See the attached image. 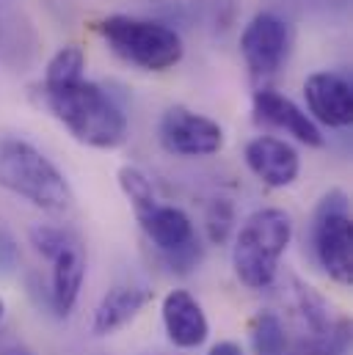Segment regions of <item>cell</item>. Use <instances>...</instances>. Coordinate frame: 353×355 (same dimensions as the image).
<instances>
[{
	"label": "cell",
	"mask_w": 353,
	"mask_h": 355,
	"mask_svg": "<svg viewBox=\"0 0 353 355\" xmlns=\"http://www.w3.org/2000/svg\"><path fill=\"white\" fill-rule=\"evenodd\" d=\"M246 166L268 187H290L301 174L298 152L276 135H260V138L249 141Z\"/></svg>",
	"instance_id": "cell-10"
},
{
	"label": "cell",
	"mask_w": 353,
	"mask_h": 355,
	"mask_svg": "<svg viewBox=\"0 0 353 355\" xmlns=\"http://www.w3.org/2000/svg\"><path fill=\"white\" fill-rule=\"evenodd\" d=\"M99 33L119 58L147 72L172 69L185 53L179 33L158 19L110 14L99 22Z\"/></svg>",
	"instance_id": "cell-4"
},
{
	"label": "cell",
	"mask_w": 353,
	"mask_h": 355,
	"mask_svg": "<svg viewBox=\"0 0 353 355\" xmlns=\"http://www.w3.org/2000/svg\"><path fill=\"white\" fill-rule=\"evenodd\" d=\"M207 355H243V347L238 342H218V345L210 347Z\"/></svg>",
	"instance_id": "cell-21"
},
{
	"label": "cell",
	"mask_w": 353,
	"mask_h": 355,
	"mask_svg": "<svg viewBox=\"0 0 353 355\" xmlns=\"http://www.w3.org/2000/svg\"><path fill=\"white\" fill-rule=\"evenodd\" d=\"M149 303V289L141 286H113L99 306L94 309L91 317V334L94 336H110L119 328H124L127 322H133L141 309Z\"/></svg>",
	"instance_id": "cell-13"
},
{
	"label": "cell",
	"mask_w": 353,
	"mask_h": 355,
	"mask_svg": "<svg viewBox=\"0 0 353 355\" xmlns=\"http://www.w3.org/2000/svg\"><path fill=\"white\" fill-rule=\"evenodd\" d=\"M287 355H351V325L337 320L326 334H306L295 347H287Z\"/></svg>",
	"instance_id": "cell-15"
},
{
	"label": "cell",
	"mask_w": 353,
	"mask_h": 355,
	"mask_svg": "<svg viewBox=\"0 0 353 355\" xmlns=\"http://www.w3.org/2000/svg\"><path fill=\"white\" fill-rule=\"evenodd\" d=\"M83 69H86V53L78 44H67V47H61L50 58V64L44 69V83L42 86H64V83L81 80Z\"/></svg>",
	"instance_id": "cell-17"
},
{
	"label": "cell",
	"mask_w": 353,
	"mask_h": 355,
	"mask_svg": "<svg viewBox=\"0 0 353 355\" xmlns=\"http://www.w3.org/2000/svg\"><path fill=\"white\" fill-rule=\"evenodd\" d=\"M290 240L293 220L284 209L268 207L246 218L232 248V265L238 278L249 289H268L279 275V262Z\"/></svg>",
	"instance_id": "cell-3"
},
{
	"label": "cell",
	"mask_w": 353,
	"mask_h": 355,
	"mask_svg": "<svg viewBox=\"0 0 353 355\" xmlns=\"http://www.w3.org/2000/svg\"><path fill=\"white\" fill-rule=\"evenodd\" d=\"M86 281V259L78 248V243H72L69 248H64L56 259H53V289H50V300L56 314L67 317L83 289Z\"/></svg>",
	"instance_id": "cell-14"
},
{
	"label": "cell",
	"mask_w": 353,
	"mask_h": 355,
	"mask_svg": "<svg viewBox=\"0 0 353 355\" xmlns=\"http://www.w3.org/2000/svg\"><path fill=\"white\" fill-rule=\"evenodd\" d=\"M0 187L53 215L72 207V187L61 168L22 138H0Z\"/></svg>",
	"instance_id": "cell-2"
},
{
	"label": "cell",
	"mask_w": 353,
	"mask_h": 355,
	"mask_svg": "<svg viewBox=\"0 0 353 355\" xmlns=\"http://www.w3.org/2000/svg\"><path fill=\"white\" fill-rule=\"evenodd\" d=\"M252 347L254 355H287L290 339L284 322L273 311H260L252 320Z\"/></svg>",
	"instance_id": "cell-16"
},
{
	"label": "cell",
	"mask_w": 353,
	"mask_h": 355,
	"mask_svg": "<svg viewBox=\"0 0 353 355\" xmlns=\"http://www.w3.org/2000/svg\"><path fill=\"white\" fill-rule=\"evenodd\" d=\"M3 311H6V306H3V297H0V320H3Z\"/></svg>",
	"instance_id": "cell-23"
},
{
	"label": "cell",
	"mask_w": 353,
	"mask_h": 355,
	"mask_svg": "<svg viewBox=\"0 0 353 355\" xmlns=\"http://www.w3.org/2000/svg\"><path fill=\"white\" fill-rule=\"evenodd\" d=\"M204 226H207V237L215 245H224L235 229V207L229 198H213V204L207 207L204 215Z\"/></svg>",
	"instance_id": "cell-20"
},
{
	"label": "cell",
	"mask_w": 353,
	"mask_h": 355,
	"mask_svg": "<svg viewBox=\"0 0 353 355\" xmlns=\"http://www.w3.org/2000/svg\"><path fill=\"white\" fill-rule=\"evenodd\" d=\"M47 110L72 132L75 141L94 149H116L127 138V116L97 83L86 78L64 86H42Z\"/></svg>",
	"instance_id": "cell-1"
},
{
	"label": "cell",
	"mask_w": 353,
	"mask_h": 355,
	"mask_svg": "<svg viewBox=\"0 0 353 355\" xmlns=\"http://www.w3.org/2000/svg\"><path fill=\"white\" fill-rule=\"evenodd\" d=\"M304 99L309 107V119L320 121L331 130L351 127L353 121V89L351 80L340 72H315L304 83Z\"/></svg>",
	"instance_id": "cell-8"
},
{
	"label": "cell",
	"mask_w": 353,
	"mask_h": 355,
	"mask_svg": "<svg viewBox=\"0 0 353 355\" xmlns=\"http://www.w3.org/2000/svg\"><path fill=\"white\" fill-rule=\"evenodd\" d=\"M240 53L252 78L265 80L276 75L290 53V25L273 11L254 14L240 33Z\"/></svg>",
	"instance_id": "cell-7"
},
{
	"label": "cell",
	"mask_w": 353,
	"mask_h": 355,
	"mask_svg": "<svg viewBox=\"0 0 353 355\" xmlns=\"http://www.w3.org/2000/svg\"><path fill=\"white\" fill-rule=\"evenodd\" d=\"M163 149L176 157H210L224 146V130L218 121L193 113L182 105H172L158 127Z\"/></svg>",
	"instance_id": "cell-6"
},
{
	"label": "cell",
	"mask_w": 353,
	"mask_h": 355,
	"mask_svg": "<svg viewBox=\"0 0 353 355\" xmlns=\"http://www.w3.org/2000/svg\"><path fill=\"white\" fill-rule=\"evenodd\" d=\"M14 254H17V251H14V243H11L8 237H0V267H3V270L14 262Z\"/></svg>",
	"instance_id": "cell-22"
},
{
	"label": "cell",
	"mask_w": 353,
	"mask_h": 355,
	"mask_svg": "<svg viewBox=\"0 0 353 355\" xmlns=\"http://www.w3.org/2000/svg\"><path fill=\"white\" fill-rule=\"evenodd\" d=\"M254 116L257 121H265L276 130H284L287 135H293L295 141L320 149L326 144L320 127L309 119V113H304L293 99H287L284 94L273 89L254 91Z\"/></svg>",
	"instance_id": "cell-9"
},
{
	"label": "cell",
	"mask_w": 353,
	"mask_h": 355,
	"mask_svg": "<svg viewBox=\"0 0 353 355\" xmlns=\"http://www.w3.org/2000/svg\"><path fill=\"white\" fill-rule=\"evenodd\" d=\"M28 237H31V245H33V248L42 254V259H47V262H53L64 248H69V245L75 243V237H72L69 232H64L61 226H50V223H36V226H31Z\"/></svg>",
	"instance_id": "cell-19"
},
{
	"label": "cell",
	"mask_w": 353,
	"mask_h": 355,
	"mask_svg": "<svg viewBox=\"0 0 353 355\" xmlns=\"http://www.w3.org/2000/svg\"><path fill=\"white\" fill-rule=\"evenodd\" d=\"M312 251L320 267L337 281L351 284L353 275V223L348 196L329 190L312 215Z\"/></svg>",
	"instance_id": "cell-5"
},
{
	"label": "cell",
	"mask_w": 353,
	"mask_h": 355,
	"mask_svg": "<svg viewBox=\"0 0 353 355\" xmlns=\"http://www.w3.org/2000/svg\"><path fill=\"white\" fill-rule=\"evenodd\" d=\"M119 187L127 196V201L133 204L136 215L149 209L152 204H158V196H155V187H152L149 177L136 166H122L119 168Z\"/></svg>",
	"instance_id": "cell-18"
},
{
	"label": "cell",
	"mask_w": 353,
	"mask_h": 355,
	"mask_svg": "<svg viewBox=\"0 0 353 355\" xmlns=\"http://www.w3.org/2000/svg\"><path fill=\"white\" fill-rule=\"evenodd\" d=\"M163 328L166 336L174 347L182 350H193L199 345L207 342L210 334V322L204 317V309L199 306V300L185 292V289H172L163 297Z\"/></svg>",
	"instance_id": "cell-12"
},
{
	"label": "cell",
	"mask_w": 353,
	"mask_h": 355,
	"mask_svg": "<svg viewBox=\"0 0 353 355\" xmlns=\"http://www.w3.org/2000/svg\"><path fill=\"white\" fill-rule=\"evenodd\" d=\"M144 234L149 237V243L161 251V257H174L179 251L190 248L199 243L196 232H193V223L190 218L179 209V207H172V204H152L149 209L138 212L136 215Z\"/></svg>",
	"instance_id": "cell-11"
}]
</instances>
